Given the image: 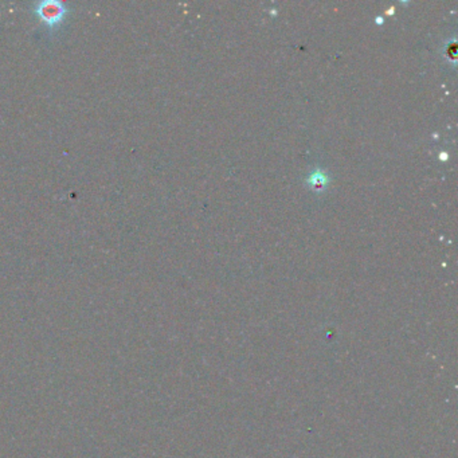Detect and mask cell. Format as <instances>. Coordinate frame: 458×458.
Listing matches in <instances>:
<instances>
[{
  "instance_id": "cell-2",
  "label": "cell",
  "mask_w": 458,
  "mask_h": 458,
  "mask_svg": "<svg viewBox=\"0 0 458 458\" xmlns=\"http://www.w3.org/2000/svg\"><path fill=\"white\" fill-rule=\"evenodd\" d=\"M308 183L315 190H321L327 184V175L324 172H313V173H310V176L308 178Z\"/></svg>"
},
{
  "instance_id": "cell-1",
  "label": "cell",
  "mask_w": 458,
  "mask_h": 458,
  "mask_svg": "<svg viewBox=\"0 0 458 458\" xmlns=\"http://www.w3.org/2000/svg\"><path fill=\"white\" fill-rule=\"evenodd\" d=\"M34 12L42 22L50 27H56L62 22L65 15L69 12L68 6L59 0H42L34 4Z\"/></svg>"
}]
</instances>
